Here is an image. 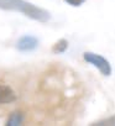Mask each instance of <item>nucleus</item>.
<instances>
[{"instance_id":"1","label":"nucleus","mask_w":115,"mask_h":126,"mask_svg":"<svg viewBox=\"0 0 115 126\" xmlns=\"http://www.w3.org/2000/svg\"><path fill=\"white\" fill-rule=\"evenodd\" d=\"M0 10L17 11L38 22H47L51 20V13L48 10L40 8L27 0H0Z\"/></svg>"},{"instance_id":"2","label":"nucleus","mask_w":115,"mask_h":126,"mask_svg":"<svg viewBox=\"0 0 115 126\" xmlns=\"http://www.w3.org/2000/svg\"><path fill=\"white\" fill-rule=\"evenodd\" d=\"M83 59L87 63H89V64H92L93 67H95L104 77H110L111 76L113 68H111L110 62L105 57H103L101 54L87 51V52L83 53Z\"/></svg>"},{"instance_id":"3","label":"nucleus","mask_w":115,"mask_h":126,"mask_svg":"<svg viewBox=\"0 0 115 126\" xmlns=\"http://www.w3.org/2000/svg\"><path fill=\"white\" fill-rule=\"evenodd\" d=\"M15 47L20 52H31V51H35L38 47V38L35 37V36H32V35H24V36H21L16 41Z\"/></svg>"},{"instance_id":"4","label":"nucleus","mask_w":115,"mask_h":126,"mask_svg":"<svg viewBox=\"0 0 115 126\" xmlns=\"http://www.w3.org/2000/svg\"><path fill=\"white\" fill-rule=\"evenodd\" d=\"M16 99H17V95L10 85L0 84V105L11 104L16 101Z\"/></svg>"},{"instance_id":"5","label":"nucleus","mask_w":115,"mask_h":126,"mask_svg":"<svg viewBox=\"0 0 115 126\" xmlns=\"http://www.w3.org/2000/svg\"><path fill=\"white\" fill-rule=\"evenodd\" d=\"M24 121H25V114L21 110H15L9 115L5 125L6 126H20L24 124Z\"/></svg>"},{"instance_id":"6","label":"nucleus","mask_w":115,"mask_h":126,"mask_svg":"<svg viewBox=\"0 0 115 126\" xmlns=\"http://www.w3.org/2000/svg\"><path fill=\"white\" fill-rule=\"evenodd\" d=\"M68 46H69L68 41L66 38H61L52 46V52L54 54H62V53H65L68 49Z\"/></svg>"},{"instance_id":"7","label":"nucleus","mask_w":115,"mask_h":126,"mask_svg":"<svg viewBox=\"0 0 115 126\" xmlns=\"http://www.w3.org/2000/svg\"><path fill=\"white\" fill-rule=\"evenodd\" d=\"M92 125H95V126H115V115L113 116H109L106 119H103V120H99Z\"/></svg>"},{"instance_id":"8","label":"nucleus","mask_w":115,"mask_h":126,"mask_svg":"<svg viewBox=\"0 0 115 126\" xmlns=\"http://www.w3.org/2000/svg\"><path fill=\"white\" fill-rule=\"evenodd\" d=\"M63 1L67 3L68 5L73 6V8H79L87 1V0H63Z\"/></svg>"}]
</instances>
